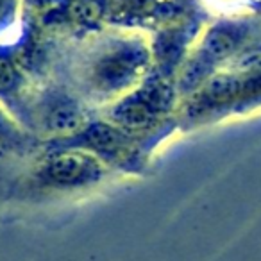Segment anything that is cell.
I'll return each instance as SVG.
<instances>
[{
  "label": "cell",
  "mask_w": 261,
  "mask_h": 261,
  "mask_svg": "<svg viewBox=\"0 0 261 261\" xmlns=\"http://www.w3.org/2000/svg\"><path fill=\"white\" fill-rule=\"evenodd\" d=\"M18 84V70L6 56H0V93H9Z\"/></svg>",
  "instance_id": "cell-10"
},
{
  "label": "cell",
  "mask_w": 261,
  "mask_h": 261,
  "mask_svg": "<svg viewBox=\"0 0 261 261\" xmlns=\"http://www.w3.org/2000/svg\"><path fill=\"white\" fill-rule=\"evenodd\" d=\"M145 52L138 45H120L95 59L90 70L91 86L100 91L125 88L145 65Z\"/></svg>",
  "instance_id": "cell-1"
},
{
  "label": "cell",
  "mask_w": 261,
  "mask_h": 261,
  "mask_svg": "<svg viewBox=\"0 0 261 261\" xmlns=\"http://www.w3.org/2000/svg\"><path fill=\"white\" fill-rule=\"evenodd\" d=\"M156 113L135 93L133 97H127L113 109V118L120 127L125 129H143L152 123Z\"/></svg>",
  "instance_id": "cell-4"
},
{
  "label": "cell",
  "mask_w": 261,
  "mask_h": 261,
  "mask_svg": "<svg viewBox=\"0 0 261 261\" xmlns=\"http://www.w3.org/2000/svg\"><path fill=\"white\" fill-rule=\"evenodd\" d=\"M68 142H72L68 143L70 147L81 145L106 154V156H116L125 149L127 138L116 127L108 125V123H93L86 127L79 136H72Z\"/></svg>",
  "instance_id": "cell-3"
},
{
  "label": "cell",
  "mask_w": 261,
  "mask_h": 261,
  "mask_svg": "<svg viewBox=\"0 0 261 261\" xmlns=\"http://www.w3.org/2000/svg\"><path fill=\"white\" fill-rule=\"evenodd\" d=\"M238 43H240V34L236 33V29L217 27L206 38L204 52H206V58L222 59V58H227L229 54H232L234 48L238 47Z\"/></svg>",
  "instance_id": "cell-6"
},
{
  "label": "cell",
  "mask_w": 261,
  "mask_h": 261,
  "mask_svg": "<svg viewBox=\"0 0 261 261\" xmlns=\"http://www.w3.org/2000/svg\"><path fill=\"white\" fill-rule=\"evenodd\" d=\"M100 168L93 158L79 152H61L52 156L43 167V177L56 186H81L98 177Z\"/></svg>",
  "instance_id": "cell-2"
},
{
  "label": "cell",
  "mask_w": 261,
  "mask_h": 261,
  "mask_svg": "<svg viewBox=\"0 0 261 261\" xmlns=\"http://www.w3.org/2000/svg\"><path fill=\"white\" fill-rule=\"evenodd\" d=\"M136 93H138V97L142 98L156 115L170 108L172 97H174L172 88L160 79H152V81H149V83H145L142 90H138Z\"/></svg>",
  "instance_id": "cell-7"
},
{
  "label": "cell",
  "mask_w": 261,
  "mask_h": 261,
  "mask_svg": "<svg viewBox=\"0 0 261 261\" xmlns=\"http://www.w3.org/2000/svg\"><path fill=\"white\" fill-rule=\"evenodd\" d=\"M240 93V84L231 77H217L204 90V102L207 104H220Z\"/></svg>",
  "instance_id": "cell-8"
},
{
  "label": "cell",
  "mask_w": 261,
  "mask_h": 261,
  "mask_svg": "<svg viewBox=\"0 0 261 261\" xmlns=\"http://www.w3.org/2000/svg\"><path fill=\"white\" fill-rule=\"evenodd\" d=\"M70 15L79 23L90 25L102 16V6L98 0H75L70 4Z\"/></svg>",
  "instance_id": "cell-9"
},
{
  "label": "cell",
  "mask_w": 261,
  "mask_h": 261,
  "mask_svg": "<svg viewBox=\"0 0 261 261\" xmlns=\"http://www.w3.org/2000/svg\"><path fill=\"white\" fill-rule=\"evenodd\" d=\"M8 6H9V0H0V18L6 15V11H8Z\"/></svg>",
  "instance_id": "cell-13"
},
{
  "label": "cell",
  "mask_w": 261,
  "mask_h": 261,
  "mask_svg": "<svg viewBox=\"0 0 261 261\" xmlns=\"http://www.w3.org/2000/svg\"><path fill=\"white\" fill-rule=\"evenodd\" d=\"M243 91L249 95H257L261 93V73L257 77H254V79H250L249 83H245V86H243Z\"/></svg>",
  "instance_id": "cell-12"
},
{
  "label": "cell",
  "mask_w": 261,
  "mask_h": 261,
  "mask_svg": "<svg viewBox=\"0 0 261 261\" xmlns=\"http://www.w3.org/2000/svg\"><path fill=\"white\" fill-rule=\"evenodd\" d=\"M204 73H206V56L202 59H195V61L190 63L185 75H182V86L185 88L197 86L204 79Z\"/></svg>",
  "instance_id": "cell-11"
},
{
  "label": "cell",
  "mask_w": 261,
  "mask_h": 261,
  "mask_svg": "<svg viewBox=\"0 0 261 261\" xmlns=\"http://www.w3.org/2000/svg\"><path fill=\"white\" fill-rule=\"evenodd\" d=\"M45 125L56 135H72L83 125V113L72 100L56 102L45 113Z\"/></svg>",
  "instance_id": "cell-5"
}]
</instances>
